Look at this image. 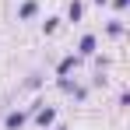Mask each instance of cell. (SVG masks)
I'll return each mask as SVG.
<instances>
[{
	"label": "cell",
	"mask_w": 130,
	"mask_h": 130,
	"mask_svg": "<svg viewBox=\"0 0 130 130\" xmlns=\"http://www.w3.org/2000/svg\"><path fill=\"white\" fill-rule=\"evenodd\" d=\"M56 88L60 91H67L74 102H85L88 99V85H81V81H70V77H56Z\"/></svg>",
	"instance_id": "obj_1"
},
{
	"label": "cell",
	"mask_w": 130,
	"mask_h": 130,
	"mask_svg": "<svg viewBox=\"0 0 130 130\" xmlns=\"http://www.w3.org/2000/svg\"><path fill=\"white\" fill-rule=\"evenodd\" d=\"M25 123H28V109H11V112L0 120V127H4V130H21Z\"/></svg>",
	"instance_id": "obj_2"
},
{
	"label": "cell",
	"mask_w": 130,
	"mask_h": 130,
	"mask_svg": "<svg viewBox=\"0 0 130 130\" xmlns=\"http://www.w3.org/2000/svg\"><path fill=\"white\" fill-rule=\"evenodd\" d=\"M32 123L39 130H49L53 123H56V106H42L39 112H32Z\"/></svg>",
	"instance_id": "obj_3"
},
{
	"label": "cell",
	"mask_w": 130,
	"mask_h": 130,
	"mask_svg": "<svg viewBox=\"0 0 130 130\" xmlns=\"http://www.w3.org/2000/svg\"><path fill=\"white\" fill-rule=\"evenodd\" d=\"M95 53H99V39H95L91 32H85V35L77 39V56H81V60H91Z\"/></svg>",
	"instance_id": "obj_4"
},
{
	"label": "cell",
	"mask_w": 130,
	"mask_h": 130,
	"mask_svg": "<svg viewBox=\"0 0 130 130\" xmlns=\"http://www.w3.org/2000/svg\"><path fill=\"white\" fill-rule=\"evenodd\" d=\"M77 67H81V56H77V53H67L63 60L56 63V77H70Z\"/></svg>",
	"instance_id": "obj_5"
},
{
	"label": "cell",
	"mask_w": 130,
	"mask_h": 130,
	"mask_svg": "<svg viewBox=\"0 0 130 130\" xmlns=\"http://www.w3.org/2000/svg\"><path fill=\"white\" fill-rule=\"evenodd\" d=\"M39 18V0H21L18 4V21H32Z\"/></svg>",
	"instance_id": "obj_6"
},
{
	"label": "cell",
	"mask_w": 130,
	"mask_h": 130,
	"mask_svg": "<svg viewBox=\"0 0 130 130\" xmlns=\"http://www.w3.org/2000/svg\"><path fill=\"white\" fill-rule=\"evenodd\" d=\"M106 35H109V39H123V35H127V25H123V18H112V21H106Z\"/></svg>",
	"instance_id": "obj_7"
},
{
	"label": "cell",
	"mask_w": 130,
	"mask_h": 130,
	"mask_svg": "<svg viewBox=\"0 0 130 130\" xmlns=\"http://www.w3.org/2000/svg\"><path fill=\"white\" fill-rule=\"evenodd\" d=\"M81 18H85V4H81V0H70V4H67V21H81Z\"/></svg>",
	"instance_id": "obj_8"
},
{
	"label": "cell",
	"mask_w": 130,
	"mask_h": 130,
	"mask_svg": "<svg viewBox=\"0 0 130 130\" xmlns=\"http://www.w3.org/2000/svg\"><path fill=\"white\" fill-rule=\"evenodd\" d=\"M60 21H63V18H56V14H49V18H42V32H46V35H53V32L60 28Z\"/></svg>",
	"instance_id": "obj_9"
},
{
	"label": "cell",
	"mask_w": 130,
	"mask_h": 130,
	"mask_svg": "<svg viewBox=\"0 0 130 130\" xmlns=\"http://www.w3.org/2000/svg\"><path fill=\"white\" fill-rule=\"evenodd\" d=\"M42 85V74H28V81H25V88H39Z\"/></svg>",
	"instance_id": "obj_10"
},
{
	"label": "cell",
	"mask_w": 130,
	"mask_h": 130,
	"mask_svg": "<svg viewBox=\"0 0 130 130\" xmlns=\"http://www.w3.org/2000/svg\"><path fill=\"white\" fill-rule=\"evenodd\" d=\"M109 4H112V11H127L130 7V0H109Z\"/></svg>",
	"instance_id": "obj_11"
},
{
	"label": "cell",
	"mask_w": 130,
	"mask_h": 130,
	"mask_svg": "<svg viewBox=\"0 0 130 130\" xmlns=\"http://www.w3.org/2000/svg\"><path fill=\"white\" fill-rule=\"evenodd\" d=\"M53 130H70V127H67V123H53Z\"/></svg>",
	"instance_id": "obj_12"
},
{
	"label": "cell",
	"mask_w": 130,
	"mask_h": 130,
	"mask_svg": "<svg viewBox=\"0 0 130 130\" xmlns=\"http://www.w3.org/2000/svg\"><path fill=\"white\" fill-rule=\"evenodd\" d=\"M91 4H95V7H106V4H109V0H91Z\"/></svg>",
	"instance_id": "obj_13"
}]
</instances>
